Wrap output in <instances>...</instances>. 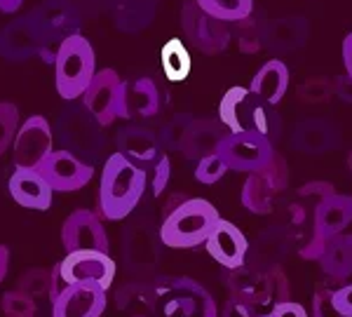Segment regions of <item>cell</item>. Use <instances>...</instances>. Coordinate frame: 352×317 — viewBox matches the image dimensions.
<instances>
[{
    "instance_id": "ab89813d",
    "label": "cell",
    "mask_w": 352,
    "mask_h": 317,
    "mask_svg": "<svg viewBox=\"0 0 352 317\" xmlns=\"http://www.w3.org/2000/svg\"><path fill=\"white\" fill-rule=\"evenodd\" d=\"M188 122L190 120H184V118H176L174 122H169V127L164 129V134H162V144L167 146V149L179 151L181 139H184V132H186V127H188Z\"/></svg>"
},
{
    "instance_id": "cb8c5ba5",
    "label": "cell",
    "mask_w": 352,
    "mask_h": 317,
    "mask_svg": "<svg viewBox=\"0 0 352 317\" xmlns=\"http://www.w3.org/2000/svg\"><path fill=\"white\" fill-rule=\"evenodd\" d=\"M124 109L129 118H153L160 111V92L151 78L124 83Z\"/></svg>"
},
{
    "instance_id": "4316f807",
    "label": "cell",
    "mask_w": 352,
    "mask_h": 317,
    "mask_svg": "<svg viewBox=\"0 0 352 317\" xmlns=\"http://www.w3.org/2000/svg\"><path fill=\"white\" fill-rule=\"evenodd\" d=\"M305 41L303 19H277L263 28V45L272 50H292Z\"/></svg>"
},
{
    "instance_id": "5b68a950",
    "label": "cell",
    "mask_w": 352,
    "mask_h": 317,
    "mask_svg": "<svg viewBox=\"0 0 352 317\" xmlns=\"http://www.w3.org/2000/svg\"><path fill=\"white\" fill-rule=\"evenodd\" d=\"M96 76V56L92 43L80 33L66 38L61 43L54 59V83L61 99L76 101L82 99L85 89Z\"/></svg>"
},
{
    "instance_id": "8d00e7d4",
    "label": "cell",
    "mask_w": 352,
    "mask_h": 317,
    "mask_svg": "<svg viewBox=\"0 0 352 317\" xmlns=\"http://www.w3.org/2000/svg\"><path fill=\"white\" fill-rule=\"evenodd\" d=\"M296 195H298L296 200H300L303 205L317 209V205H320V202H324L327 197L336 195V188H333L331 184H327V181H310V184L300 186Z\"/></svg>"
},
{
    "instance_id": "e0dca14e",
    "label": "cell",
    "mask_w": 352,
    "mask_h": 317,
    "mask_svg": "<svg viewBox=\"0 0 352 317\" xmlns=\"http://www.w3.org/2000/svg\"><path fill=\"white\" fill-rule=\"evenodd\" d=\"M8 190L16 205L26 209L45 212V209L52 207L54 190L38 167H14V172L10 174L8 181Z\"/></svg>"
},
{
    "instance_id": "74e56055",
    "label": "cell",
    "mask_w": 352,
    "mask_h": 317,
    "mask_svg": "<svg viewBox=\"0 0 352 317\" xmlns=\"http://www.w3.org/2000/svg\"><path fill=\"white\" fill-rule=\"evenodd\" d=\"M226 172H228L226 162L219 157V153H214V155L202 157V160L197 162V167H195V179L200 181V184H217L219 179H223V174H226Z\"/></svg>"
},
{
    "instance_id": "9a60e30c",
    "label": "cell",
    "mask_w": 352,
    "mask_h": 317,
    "mask_svg": "<svg viewBox=\"0 0 352 317\" xmlns=\"http://www.w3.org/2000/svg\"><path fill=\"white\" fill-rule=\"evenodd\" d=\"M59 139L68 146L66 151L76 153L78 157H82L85 162L94 160L101 153L104 146V137H101V124L94 120L85 109H73L61 118L59 124ZM92 165V162H89Z\"/></svg>"
},
{
    "instance_id": "ee69618b",
    "label": "cell",
    "mask_w": 352,
    "mask_h": 317,
    "mask_svg": "<svg viewBox=\"0 0 352 317\" xmlns=\"http://www.w3.org/2000/svg\"><path fill=\"white\" fill-rule=\"evenodd\" d=\"M333 87H336V94L338 97H343L348 104H352V80L348 76L343 78H333Z\"/></svg>"
},
{
    "instance_id": "7402d4cb",
    "label": "cell",
    "mask_w": 352,
    "mask_h": 317,
    "mask_svg": "<svg viewBox=\"0 0 352 317\" xmlns=\"http://www.w3.org/2000/svg\"><path fill=\"white\" fill-rule=\"evenodd\" d=\"M118 149H120L118 153L127 155L136 165H144V162L153 160L157 153H162L155 134L146 127H139V124H127L118 132Z\"/></svg>"
},
{
    "instance_id": "44dd1931",
    "label": "cell",
    "mask_w": 352,
    "mask_h": 317,
    "mask_svg": "<svg viewBox=\"0 0 352 317\" xmlns=\"http://www.w3.org/2000/svg\"><path fill=\"white\" fill-rule=\"evenodd\" d=\"M230 289V298L252 305V308H263L270 301L268 280H265L263 270H254L249 265H240V268L230 270L228 280H226Z\"/></svg>"
},
{
    "instance_id": "7bdbcfd3",
    "label": "cell",
    "mask_w": 352,
    "mask_h": 317,
    "mask_svg": "<svg viewBox=\"0 0 352 317\" xmlns=\"http://www.w3.org/2000/svg\"><path fill=\"white\" fill-rule=\"evenodd\" d=\"M333 305L343 317H352V285L333 289Z\"/></svg>"
},
{
    "instance_id": "681fc988",
    "label": "cell",
    "mask_w": 352,
    "mask_h": 317,
    "mask_svg": "<svg viewBox=\"0 0 352 317\" xmlns=\"http://www.w3.org/2000/svg\"><path fill=\"white\" fill-rule=\"evenodd\" d=\"M132 317H146V315H132Z\"/></svg>"
},
{
    "instance_id": "ac0fdd59",
    "label": "cell",
    "mask_w": 352,
    "mask_h": 317,
    "mask_svg": "<svg viewBox=\"0 0 352 317\" xmlns=\"http://www.w3.org/2000/svg\"><path fill=\"white\" fill-rule=\"evenodd\" d=\"M204 249H207V254H212L214 261H219L223 268L235 270L247 263L249 242L235 223L221 219L219 226L212 230L207 242H204Z\"/></svg>"
},
{
    "instance_id": "e575fe53",
    "label": "cell",
    "mask_w": 352,
    "mask_h": 317,
    "mask_svg": "<svg viewBox=\"0 0 352 317\" xmlns=\"http://www.w3.org/2000/svg\"><path fill=\"white\" fill-rule=\"evenodd\" d=\"M3 313L5 317H36L38 315V301L21 294L19 289H12L3 296Z\"/></svg>"
},
{
    "instance_id": "603a6c76",
    "label": "cell",
    "mask_w": 352,
    "mask_h": 317,
    "mask_svg": "<svg viewBox=\"0 0 352 317\" xmlns=\"http://www.w3.org/2000/svg\"><path fill=\"white\" fill-rule=\"evenodd\" d=\"M287 87H289V69L280 59H270L268 64L261 66V71L254 76L252 85H249V89L270 106L280 104L282 97L287 94Z\"/></svg>"
},
{
    "instance_id": "bcb514c9",
    "label": "cell",
    "mask_w": 352,
    "mask_h": 317,
    "mask_svg": "<svg viewBox=\"0 0 352 317\" xmlns=\"http://www.w3.org/2000/svg\"><path fill=\"white\" fill-rule=\"evenodd\" d=\"M8 268H10V249L5 245H0V282L8 275Z\"/></svg>"
},
{
    "instance_id": "30bf717a",
    "label": "cell",
    "mask_w": 352,
    "mask_h": 317,
    "mask_svg": "<svg viewBox=\"0 0 352 317\" xmlns=\"http://www.w3.org/2000/svg\"><path fill=\"white\" fill-rule=\"evenodd\" d=\"M219 157L228 169L252 174L256 169H263L275 157V146L258 132H230L221 141Z\"/></svg>"
},
{
    "instance_id": "4fadbf2b",
    "label": "cell",
    "mask_w": 352,
    "mask_h": 317,
    "mask_svg": "<svg viewBox=\"0 0 352 317\" xmlns=\"http://www.w3.org/2000/svg\"><path fill=\"white\" fill-rule=\"evenodd\" d=\"M61 245L68 252H106L111 254V240L104 228V221L96 217L94 209H76L61 226Z\"/></svg>"
},
{
    "instance_id": "8fae6325",
    "label": "cell",
    "mask_w": 352,
    "mask_h": 317,
    "mask_svg": "<svg viewBox=\"0 0 352 317\" xmlns=\"http://www.w3.org/2000/svg\"><path fill=\"white\" fill-rule=\"evenodd\" d=\"M181 24H184V33L188 38V43L202 54L223 52L232 38L230 24L209 17L195 0L184 5V10H181Z\"/></svg>"
},
{
    "instance_id": "7a4b0ae2",
    "label": "cell",
    "mask_w": 352,
    "mask_h": 317,
    "mask_svg": "<svg viewBox=\"0 0 352 317\" xmlns=\"http://www.w3.org/2000/svg\"><path fill=\"white\" fill-rule=\"evenodd\" d=\"M219 221L221 217L212 202L202 200V197L174 193L162 207V245L172 249L200 247L207 242Z\"/></svg>"
},
{
    "instance_id": "836d02e7",
    "label": "cell",
    "mask_w": 352,
    "mask_h": 317,
    "mask_svg": "<svg viewBox=\"0 0 352 317\" xmlns=\"http://www.w3.org/2000/svg\"><path fill=\"white\" fill-rule=\"evenodd\" d=\"M336 94V87H333L331 78H308L303 85L298 87V99L303 104H327L329 99Z\"/></svg>"
},
{
    "instance_id": "4dcf8cb0",
    "label": "cell",
    "mask_w": 352,
    "mask_h": 317,
    "mask_svg": "<svg viewBox=\"0 0 352 317\" xmlns=\"http://www.w3.org/2000/svg\"><path fill=\"white\" fill-rule=\"evenodd\" d=\"M230 33L235 36L237 47L244 54H256L258 50H263V28L258 26V21L252 17L237 21V24H230Z\"/></svg>"
},
{
    "instance_id": "3957f363",
    "label": "cell",
    "mask_w": 352,
    "mask_h": 317,
    "mask_svg": "<svg viewBox=\"0 0 352 317\" xmlns=\"http://www.w3.org/2000/svg\"><path fill=\"white\" fill-rule=\"evenodd\" d=\"M146 193V174L122 153H113L101 169L96 217L101 221H122L134 212Z\"/></svg>"
},
{
    "instance_id": "b9f144b4",
    "label": "cell",
    "mask_w": 352,
    "mask_h": 317,
    "mask_svg": "<svg viewBox=\"0 0 352 317\" xmlns=\"http://www.w3.org/2000/svg\"><path fill=\"white\" fill-rule=\"evenodd\" d=\"M256 308H252V305L237 301V298H228L223 305V310H221V317H256Z\"/></svg>"
},
{
    "instance_id": "9c48e42d",
    "label": "cell",
    "mask_w": 352,
    "mask_h": 317,
    "mask_svg": "<svg viewBox=\"0 0 352 317\" xmlns=\"http://www.w3.org/2000/svg\"><path fill=\"white\" fill-rule=\"evenodd\" d=\"M82 109L94 118L101 127H109L124 118L127 120V109H124V80H120L113 69L96 71L94 80L82 94Z\"/></svg>"
},
{
    "instance_id": "f35d334b",
    "label": "cell",
    "mask_w": 352,
    "mask_h": 317,
    "mask_svg": "<svg viewBox=\"0 0 352 317\" xmlns=\"http://www.w3.org/2000/svg\"><path fill=\"white\" fill-rule=\"evenodd\" d=\"M312 317H343L333 305V289H322L312 296Z\"/></svg>"
},
{
    "instance_id": "d6a6232c",
    "label": "cell",
    "mask_w": 352,
    "mask_h": 317,
    "mask_svg": "<svg viewBox=\"0 0 352 317\" xmlns=\"http://www.w3.org/2000/svg\"><path fill=\"white\" fill-rule=\"evenodd\" d=\"M19 124V109L12 101H0V157L14 144Z\"/></svg>"
},
{
    "instance_id": "277c9868",
    "label": "cell",
    "mask_w": 352,
    "mask_h": 317,
    "mask_svg": "<svg viewBox=\"0 0 352 317\" xmlns=\"http://www.w3.org/2000/svg\"><path fill=\"white\" fill-rule=\"evenodd\" d=\"M219 120L230 132H258L275 141L282 132L275 106L265 104L249 87H232L226 92L219 106Z\"/></svg>"
},
{
    "instance_id": "60d3db41",
    "label": "cell",
    "mask_w": 352,
    "mask_h": 317,
    "mask_svg": "<svg viewBox=\"0 0 352 317\" xmlns=\"http://www.w3.org/2000/svg\"><path fill=\"white\" fill-rule=\"evenodd\" d=\"M256 317H308V313H305V308L300 303L285 301V303L272 305L265 315H256Z\"/></svg>"
},
{
    "instance_id": "d4e9b609",
    "label": "cell",
    "mask_w": 352,
    "mask_h": 317,
    "mask_svg": "<svg viewBox=\"0 0 352 317\" xmlns=\"http://www.w3.org/2000/svg\"><path fill=\"white\" fill-rule=\"evenodd\" d=\"M322 273L331 280H345L352 275V235H333L327 240L320 256Z\"/></svg>"
},
{
    "instance_id": "f1b7e54d",
    "label": "cell",
    "mask_w": 352,
    "mask_h": 317,
    "mask_svg": "<svg viewBox=\"0 0 352 317\" xmlns=\"http://www.w3.org/2000/svg\"><path fill=\"white\" fill-rule=\"evenodd\" d=\"M162 66H164V76L167 80L179 83L184 78H188L190 73V54L184 47V43L179 38H172L162 50Z\"/></svg>"
},
{
    "instance_id": "52a82bcc",
    "label": "cell",
    "mask_w": 352,
    "mask_h": 317,
    "mask_svg": "<svg viewBox=\"0 0 352 317\" xmlns=\"http://www.w3.org/2000/svg\"><path fill=\"white\" fill-rule=\"evenodd\" d=\"M162 254V237L160 228H155L153 219L146 214L129 221L122 233V259L124 265L134 275H141L146 280L148 275L155 273Z\"/></svg>"
},
{
    "instance_id": "d6986e66",
    "label": "cell",
    "mask_w": 352,
    "mask_h": 317,
    "mask_svg": "<svg viewBox=\"0 0 352 317\" xmlns=\"http://www.w3.org/2000/svg\"><path fill=\"white\" fill-rule=\"evenodd\" d=\"M230 134V129L226 127L221 120H190L188 127L184 132V139H181V153H184L188 160H197L202 157H209L214 153H219L221 141Z\"/></svg>"
},
{
    "instance_id": "8992f818",
    "label": "cell",
    "mask_w": 352,
    "mask_h": 317,
    "mask_svg": "<svg viewBox=\"0 0 352 317\" xmlns=\"http://www.w3.org/2000/svg\"><path fill=\"white\" fill-rule=\"evenodd\" d=\"M113 280H116V261L111 259V254L92 252V249L68 252L59 263L52 265V296H50V303H54V298L68 285L94 282V285L104 287L109 292Z\"/></svg>"
},
{
    "instance_id": "ffe728a7",
    "label": "cell",
    "mask_w": 352,
    "mask_h": 317,
    "mask_svg": "<svg viewBox=\"0 0 352 317\" xmlns=\"http://www.w3.org/2000/svg\"><path fill=\"white\" fill-rule=\"evenodd\" d=\"M340 146V132L329 120H303L294 129L292 149L308 153V155H322L327 151H333Z\"/></svg>"
},
{
    "instance_id": "484cf974",
    "label": "cell",
    "mask_w": 352,
    "mask_h": 317,
    "mask_svg": "<svg viewBox=\"0 0 352 317\" xmlns=\"http://www.w3.org/2000/svg\"><path fill=\"white\" fill-rule=\"evenodd\" d=\"M38 52V38L33 26H28V19L10 24L0 33V54L8 59H26Z\"/></svg>"
},
{
    "instance_id": "83f0119b",
    "label": "cell",
    "mask_w": 352,
    "mask_h": 317,
    "mask_svg": "<svg viewBox=\"0 0 352 317\" xmlns=\"http://www.w3.org/2000/svg\"><path fill=\"white\" fill-rule=\"evenodd\" d=\"M209 17L226 24H237L254 14V0H195Z\"/></svg>"
},
{
    "instance_id": "f6af8a7d",
    "label": "cell",
    "mask_w": 352,
    "mask_h": 317,
    "mask_svg": "<svg viewBox=\"0 0 352 317\" xmlns=\"http://www.w3.org/2000/svg\"><path fill=\"white\" fill-rule=\"evenodd\" d=\"M343 64H345V76L352 80V33L345 36L343 41Z\"/></svg>"
},
{
    "instance_id": "7c38bea8",
    "label": "cell",
    "mask_w": 352,
    "mask_h": 317,
    "mask_svg": "<svg viewBox=\"0 0 352 317\" xmlns=\"http://www.w3.org/2000/svg\"><path fill=\"white\" fill-rule=\"evenodd\" d=\"M38 169H41L43 177L47 179V184L52 186L54 193H73V190H80L94 177L92 165L66 149L52 151L41 165H38Z\"/></svg>"
},
{
    "instance_id": "6da1fadb",
    "label": "cell",
    "mask_w": 352,
    "mask_h": 317,
    "mask_svg": "<svg viewBox=\"0 0 352 317\" xmlns=\"http://www.w3.org/2000/svg\"><path fill=\"white\" fill-rule=\"evenodd\" d=\"M141 298L157 317H219V305L200 282L181 275H160L120 287V301Z\"/></svg>"
},
{
    "instance_id": "c3c4849f",
    "label": "cell",
    "mask_w": 352,
    "mask_h": 317,
    "mask_svg": "<svg viewBox=\"0 0 352 317\" xmlns=\"http://www.w3.org/2000/svg\"><path fill=\"white\" fill-rule=\"evenodd\" d=\"M348 167H350V172H352V151H350V155H348Z\"/></svg>"
},
{
    "instance_id": "1f68e13d",
    "label": "cell",
    "mask_w": 352,
    "mask_h": 317,
    "mask_svg": "<svg viewBox=\"0 0 352 317\" xmlns=\"http://www.w3.org/2000/svg\"><path fill=\"white\" fill-rule=\"evenodd\" d=\"M144 169L146 174V186L151 188V195L157 197L162 193L164 188H167V181H169V174H172V165H169V157L162 153H157L153 160L144 162V165H139Z\"/></svg>"
},
{
    "instance_id": "7dc6e473",
    "label": "cell",
    "mask_w": 352,
    "mask_h": 317,
    "mask_svg": "<svg viewBox=\"0 0 352 317\" xmlns=\"http://www.w3.org/2000/svg\"><path fill=\"white\" fill-rule=\"evenodd\" d=\"M21 3H24V0H0V12L14 14L16 10L21 8Z\"/></svg>"
},
{
    "instance_id": "f546056e",
    "label": "cell",
    "mask_w": 352,
    "mask_h": 317,
    "mask_svg": "<svg viewBox=\"0 0 352 317\" xmlns=\"http://www.w3.org/2000/svg\"><path fill=\"white\" fill-rule=\"evenodd\" d=\"M21 294L31 296L33 301H41V298L52 296V268H28L21 273V277L16 280V287Z\"/></svg>"
},
{
    "instance_id": "ba28073f",
    "label": "cell",
    "mask_w": 352,
    "mask_h": 317,
    "mask_svg": "<svg viewBox=\"0 0 352 317\" xmlns=\"http://www.w3.org/2000/svg\"><path fill=\"white\" fill-rule=\"evenodd\" d=\"M289 186V169L280 153L265 165L263 169H256L247 177L242 186V205L254 214H270L275 212L277 202Z\"/></svg>"
},
{
    "instance_id": "5bb4252c",
    "label": "cell",
    "mask_w": 352,
    "mask_h": 317,
    "mask_svg": "<svg viewBox=\"0 0 352 317\" xmlns=\"http://www.w3.org/2000/svg\"><path fill=\"white\" fill-rule=\"evenodd\" d=\"M52 124L43 116H31L19 124V132L12 144L14 167H38L54 149Z\"/></svg>"
},
{
    "instance_id": "2e32d148",
    "label": "cell",
    "mask_w": 352,
    "mask_h": 317,
    "mask_svg": "<svg viewBox=\"0 0 352 317\" xmlns=\"http://www.w3.org/2000/svg\"><path fill=\"white\" fill-rule=\"evenodd\" d=\"M109 303V294L94 282L68 285L52 303V317H101Z\"/></svg>"
},
{
    "instance_id": "d590c367",
    "label": "cell",
    "mask_w": 352,
    "mask_h": 317,
    "mask_svg": "<svg viewBox=\"0 0 352 317\" xmlns=\"http://www.w3.org/2000/svg\"><path fill=\"white\" fill-rule=\"evenodd\" d=\"M265 280H268V289H270V301L272 305L289 301V294H292V285H289V277L282 270V265L272 263L263 270Z\"/></svg>"
}]
</instances>
